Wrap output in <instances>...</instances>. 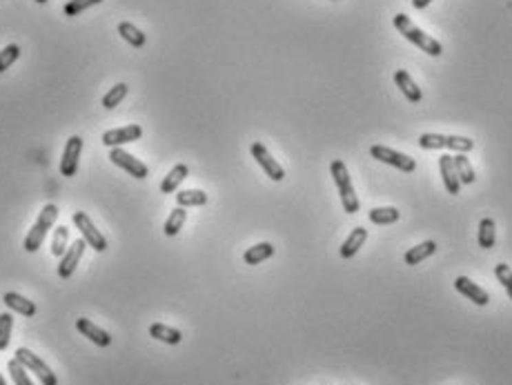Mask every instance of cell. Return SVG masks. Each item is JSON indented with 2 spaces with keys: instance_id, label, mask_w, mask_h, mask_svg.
I'll list each match as a JSON object with an SVG mask.
<instances>
[{
  "instance_id": "6da1fadb",
  "label": "cell",
  "mask_w": 512,
  "mask_h": 385,
  "mask_svg": "<svg viewBox=\"0 0 512 385\" xmlns=\"http://www.w3.org/2000/svg\"><path fill=\"white\" fill-rule=\"evenodd\" d=\"M394 27H396V32H399L403 38H407L412 45H416L419 47L421 52H425L428 56H441V52H443V47H441V43L439 41H434L432 36H428V34H423L419 27H416L412 21H410V16H405V14H396L394 16Z\"/></svg>"
},
{
  "instance_id": "7a4b0ae2",
  "label": "cell",
  "mask_w": 512,
  "mask_h": 385,
  "mask_svg": "<svg viewBox=\"0 0 512 385\" xmlns=\"http://www.w3.org/2000/svg\"><path fill=\"white\" fill-rule=\"evenodd\" d=\"M330 172H332V178H334V183L339 187L341 205H343V210L348 214H356L359 212V196L354 192L352 178H350V172H348L345 163L343 161H332Z\"/></svg>"
},
{
  "instance_id": "3957f363",
  "label": "cell",
  "mask_w": 512,
  "mask_h": 385,
  "mask_svg": "<svg viewBox=\"0 0 512 385\" xmlns=\"http://www.w3.org/2000/svg\"><path fill=\"white\" fill-rule=\"evenodd\" d=\"M56 219H58V208H56L54 203L45 205V208L41 210V214H38L36 223L32 225L30 234L25 236L23 248H25L27 252H36L38 248H41V245H43V241H45V236H47V232H50V230L54 228Z\"/></svg>"
},
{
  "instance_id": "277c9868",
  "label": "cell",
  "mask_w": 512,
  "mask_h": 385,
  "mask_svg": "<svg viewBox=\"0 0 512 385\" xmlns=\"http://www.w3.org/2000/svg\"><path fill=\"white\" fill-rule=\"evenodd\" d=\"M14 359L21 363L25 370L34 372L36 377L43 381V385H58V379H56V374L50 368H47V363L43 359H38L34 352L27 350V347H18Z\"/></svg>"
},
{
  "instance_id": "5b68a950",
  "label": "cell",
  "mask_w": 512,
  "mask_h": 385,
  "mask_svg": "<svg viewBox=\"0 0 512 385\" xmlns=\"http://www.w3.org/2000/svg\"><path fill=\"white\" fill-rule=\"evenodd\" d=\"M72 221H74L76 228L81 230L83 239H85V243H87L89 248H94L96 252H105V250H107V241H105V236L100 234V230H96V225H94V223L89 221V216H87V214H85V212H74Z\"/></svg>"
},
{
  "instance_id": "8992f818",
  "label": "cell",
  "mask_w": 512,
  "mask_h": 385,
  "mask_svg": "<svg viewBox=\"0 0 512 385\" xmlns=\"http://www.w3.org/2000/svg\"><path fill=\"white\" fill-rule=\"evenodd\" d=\"M370 154H372V158H376V161H381L385 165H392V167H396V170L407 172V174L414 172V167H416L414 158L405 156L401 152H394V149L385 147V145H372V147H370Z\"/></svg>"
},
{
  "instance_id": "52a82bcc",
  "label": "cell",
  "mask_w": 512,
  "mask_h": 385,
  "mask_svg": "<svg viewBox=\"0 0 512 385\" xmlns=\"http://www.w3.org/2000/svg\"><path fill=\"white\" fill-rule=\"evenodd\" d=\"M109 161L116 165V167H120V170H125L129 176H134V178H147V174H149L145 163H140L138 158L127 154L125 149H120V147H111Z\"/></svg>"
},
{
  "instance_id": "ba28073f",
  "label": "cell",
  "mask_w": 512,
  "mask_h": 385,
  "mask_svg": "<svg viewBox=\"0 0 512 385\" xmlns=\"http://www.w3.org/2000/svg\"><path fill=\"white\" fill-rule=\"evenodd\" d=\"M81 152H83V138L81 136H72L67 143H65V152H63V158H61V174L63 176H76V172H78V158H81Z\"/></svg>"
},
{
  "instance_id": "9c48e42d",
  "label": "cell",
  "mask_w": 512,
  "mask_h": 385,
  "mask_svg": "<svg viewBox=\"0 0 512 385\" xmlns=\"http://www.w3.org/2000/svg\"><path fill=\"white\" fill-rule=\"evenodd\" d=\"M250 152L254 156V161L263 167V172L268 174L272 181H283V178H286V172H283V167L277 161H274L272 154L268 152V147H265L263 143H252Z\"/></svg>"
},
{
  "instance_id": "30bf717a",
  "label": "cell",
  "mask_w": 512,
  "mask_h": 385,
  "mask_svg": "<svg viewBox=\"0 0 512 385\" xmlns=\"http://www.w3.org/2000/svg\"><path fill=\"white\" fill-rule=\"evenodd\" d=\"M143 136V129L140 125H127V127H118V129H107L103 134V145L107 147H120L125 143H134Z\"/></svg>"
},
{
  "instance_id": "8fae6325",
  "label": "cell",
  "mask_w": 512,
  "mask_h": 385,
  "mask_svg": "<svg viewBox=\"0 0 512 385\" xmlns=\"http://www.w3.org/2000/svg\"><path fill=\"white\" fill-rule=\"evenodd\" d=\"M85 248H87V243H85V239H78V241H74V243H72L70 250L65 252V256L61 258V265H58V276H61V278H70V276L74 274L76 267H78L81 258H83Z\"/></svg>"
},
{
  "instance_id": "7c38bea8",
  "label": "cell",
  "mask_w": 512,
  "mask_h": 385,
  "mask_svg": "<svg viewBox=\"0 0 512 385\" xmlns=\"http://www.w3.org/2000/svg\"><path fill=\"white\" fill-rule=\"evenodd\" d=\"M454 287H457V292H461L463 296H468L475 305H488L490 303V296L486 289H481L477 283H472L468 276H457L454 280Z\"/></svg>"
},
{
  "instance_id": "4fadbf2b",
  "label": "cell",
  "mask_w": 512,
  "mask_h": 385,
  "mask_svg": "<svg viewBox=\"0 0 512 385\" xmlns=\"http://www.w3.org/2000/svg\"><path fill=\"white\" fill-rule=\"evenodd\" d=\"M439 167H441V176H443L445 190H448V194L457 196L461 192V181H459V174H457V167H454L452 156L443 154L439 158Z\"/></svg>"
},
{
  "instance_id": "5bb4252c",
  "label": "cell",
  "mask_w": 512,
  "mask_h": 385,
  "mask_svg": "<svg viewBox=\"0 0 512 385\" xmlns=\"http://www.w3.org/2000/svg\"><path fill=\"white\" fill-rule=\"evenodd\" d=\"M76 330H78L83 336H87V339L92 343H96L98 347L111 345V336L105 330H100L96 323H92L89 318H78V321H76Z\"/></svg>"
},
{
  "instance_id": "9a60e30c",
  "label": "cell",
  "mask_w": 512,
  "mask_h": 385,
  "mask_svg": "<svg viewBox=\"0 0 512 385\" xmlns=\"http://www.w3.org/2000/svg\"><path fill=\"white\" fill-rule=\"evenodd\" d=\"M365 241H367V230L365 228L352 230V234H350V236L343 241V245H341V250H339L341 258H352V256H356V252L363 248Z\"/></svg>"
},
{
  "instance_id": "2e32d148",
  "label": "cell",
  "mask_w": 512,
  "mask_h": 385,
  "mask_svg": "<svg viewBox=\"0 0 512 385\" xmlns=\"http://www.w3.org/2000/svg\"><path fill=\"white\" fill-rule=\"evenodd\" d=\"M394 82H396V87L403 91V96L410 100V102H421L423 94H421L419 87H416V82L410 78V74H407V72H403V69L396 72L394 74Z\"/></svg>"
},
{
  "instance_id": "e0dca14e",
  "label": "cell",
  "mask_w": 512,
  "mask_h": 385,
  "mask_svg": "<svg viewBox=\"0 0 512 385\" xmlns=\"http://www.w3.org/2000/svg\"><path fill=\"white\" fill-rule=\"evenodd\" d=\"M3 303L9 307V309H14V312H18V314H23V316H34L36 314V305L32 303L30 298H25V296H21V294H16V292H7L5 296H3Z\"/></svg>"
},
{
  "instance_id": "ac0fdd59",
  "label": "cell",
  "mask_w": 512,
  "mask_h": 385,
  "mask_svg": "<svg viewBox=\"0 0 512 385\" xmlns=\"http://www.w3.org/2000/svg\"><path fill=\"white\" fill-rule=\"evenodd\" d=\"M187 174H189V167L185 165V163H178L176 167H172V172H169L165 178H163V183H160V192L163 194H172V192H176L178 190V185H181L185 178H187Z\"/></svg>"
},
{
  "instance_id": "d6986e66",
  "label": "cell",
  "mask_w": 512,
  "mask_h": 385,
  "mask_svg": "<svg viewBox=\"0 0 512 385\" xmlns=\"http://www.w3.org/2000/svg\"><path fill=\"white\" fill-rule=\"evenodd\" d=\"M149 336L151 339H156L160 343H167V345H178L183 341V334L174 330V327L163 325V323H154L149 327Z\"/></svg>"
},
{
  "instance_id": "ffe728a7",
  "label": "cell",
  "mask_w": 512,
  "mask_h": 385,
  "mask_svg": "<svg viewBox=\"0 0 512 385\" xmlns=\"http://www.w3.org/2000/svg\"><path fill=\"white\" fill-rule=\"evenodd\" d=\"M434 252H437V243H434V241H423L416 248H410L405 252V263H407V265H419L421 261L432 256Z\"/></svg>"
},
{
  "instance_id": "44dd1931",
  "label": "cell",
  "mask_w": 512,
  "mask_h": 385,
  "mask_svg": "<svg viewBox=\"0 0 512 385\" xmlns=\"http://www.w3.org/2000/svg\"><path fill=\"white\" fill-rule=\"evenodd\" d=\"M118 34H120L122 41H125L127 45H131V47H136V50H140V47L147 43L145 34L140 32L136 25H131V23H120L118 25Z\"/></svg>"
},
{
  "instance_id": "7402d4cb",
  "label": "cell",
  "mask_w": 512,
  "mask_h": 385,
  "mask_svg": "<svg viewBox=\"0 0 512 385\" xmlns=\"http://www.w3.org/2000/svg\"><path fill=\"white\" fill-rule=\"evenodd\" d=\"M270 256H274V245L272 243H259V245L250 248L248 252L243 254V261L248 263V265H259V263L268 261Z\"/></svg>"
},
{
  "instance_id": "603a6c76",
  "label": "cell",
  "mask_w": 512,
  "mask_h": 385,
  "mask_svg": "<svg viewBox=\"0 0 512 385\" xmlns=\"http://www.w3.org/2000/svg\"><path fill=\"white\" fill-rule=\"evenodd\" d=\"M178 208H203L207 203V194L203 190H183L176 194Z\"/></svg>"
},
{
  "instance_id": "cb8c5ba5",
  "label": "cell",
  "mask_w": 512,
  "mask_h": 385,
  "mask_svg": "<svg viewBox=\"0 0 512 385\" xmlns=\"http://www.w3.org/2000/svg\"><path fill=\"white\" fill-rule=\"evenodd\" d=\"M497 243V225L492 219H483L479 223V245L483 250H492Z\"/></svg>"
},
{
  "instance_id": "d4e9b609",
  "label": "cell",
  "mask_w": 512,
  "mask_h": 385,
  "mask_svg": "<svg viewBox=\"0 0 512 385\" xmlns=\"http://www.w3.org/2000/svg\"><path fill=\"white\" fill-rule=\"evenodd\" d=\"M452 161H454V167H457V174H459V181H461V185H472L475 183V167L470 165V161L466 158V154H457V156H452Z\"/></svg>"
},
{
  "instance_id": "484cf974",
  "label": "cell",
  "mask_w": 512,
  "mask_h": 385,
  "mask_svg": "<svg viewBox=\"0 0 512 385\" xmlns=\"http://www.w3.org/2000/svg\"><path fill=\"white\" fill-rule=\"evenodd\" d=\"M399 210L396 208H372L367 214V219L374 225H392L399 221Z\"/></svg>"
},
{
  "instance_id": "4316f807",
  "label": "cell",
  "mask_w": 512,
  "mask_h": 385,
  "mask_svg": "<svg viewBox=\"0 0 512 385\" xmlns=\"http://www.w3.org/2000/svg\"><path fill=\"white\" fill-rule=\"evenodd\" d=\"M185 219H187L185 208H176L172 214L167 216V221L163 225V232L167 234V236H176V234L181 232V228L185 225Z\"/></svg>"
},
{
  "instance_id": "83f0119b",
  "label": "cell",
  "mask_w": 512,
  "mask_h": 385,
  "mask_svg": "<svg viewBox=\"0 0 512 385\" xmlns=\"http://www.w3.org/2000/svg\"><path fill=\"white\" fill-rule=\"evenodd\" d=\"M67 241H70V230L65 228V225L56 228L54 230V236H52V254L63 258L65 252H67V248H65V245H67Z\"/></svg>"
},
{
  "instance_id": "f1b7e54d",
  "label": "cell",
  "mask_w": 512,
  "mask_h": 385,
  "mask_svg": "<svg viewBox=\"0 0 512 385\" xmlns=\"http://www.w3.org/2000/svg\"><path fill=\"white\" fill-rule=\"evenodd\" d=\"M127 96V85L125 82H118V85H114L105 96H103V107L105 109H114L118 105V102H122V98Z\"/></svg>"
},
{
  "instance_id": "f546056e",
  "label": "cell",
  "mask_w": 512,
  "mask_h": 385,
  "mask_svg": "<svg viewBox=\"0 0 512 385\" xmlns=\"http://www.w3.org/2000/svg\"><path fill=\"white\" fill-rule=\"evenodd\" d=\"M12 330H14V316L9 312L0 314V352L7 350L9 339H12Z\"/></svg>"
},
{
  "instance_id": "4dcf8cb0",
  "label": "cell",
  "mask_w": 512,
  "mask_h": 385,
  "mask_svg": "<svg viewBox=\"0 0 512 385\" xmlns=\"http://www.w3.org/2000/svg\"><path fill=\"white\" fill-rule=\"evenodd\" d=\"M7 370H9V374H12L14 385H34L32 379H30V374H27V370L16 359H12L7 363Z\"/></svg>"
},
{
  "instance_id": "1f68e13d",
  "label": "cell",
  "mask_w": 512,
  "mask_h": 385,
  "mask_svg": "<svg viewBox=\"0 0 512 385\" xmlns=\"http://www.w3.org/2000/svg\"><path fill=\"white\" fill-rule=\"evenodd\" d=\"M472 147H475V140H470L466 136H445V149H454V152H459V154H468Z\"/></svg>"
},
{
  "instance_id": "d6a6232c",
  "label": "cell",
  "mask_w": 512,
  "mask_h": 385,
  "mask_svg": "<svg viewBox=\"0 0 512 385\" xmlns=\"http://www.w3.org/2000/svg\"><path fill=\"white\" fill-rule=\"evenodd\" d=\"M100 3H103V0H70V3L63 7V14L65 16H78V14L85 12V9H89L94 5H100Z\"/></svg>"
},
{
  "instance_id": "836d02e7",
  "label": "cell",
  "mask_w": 512,
  "mask_h": 385,
  "mask_svg": "<svg viewBox=\"0 0 512 385\" xmlns=\"http://www.w3.org/2000/svg\"><path fill=\"white\" fill-rule=\"evenodd\" d=\"M18 56H21V47H18V45H7L5 50L0 52V74L12 67Z\"/></svg>"
},
{
  "instance_id": "e575fe53",
  "label": "cell",
  "mask_w": 512,
  "mask_h": 385,
  "mask_svg": "<svg viewBox=\"0 0 512 385\" xmlns=\"http://www.w3.org/2000/svg\"><path fill=\"white\" fill-rule=\"evenodd\" d=\"M495 274H497L499 283L504 285V289H506L510 300H512V270H510V265H506V263H497V265H495Z\"/></svg>"
},
{
  "instance_id": "d590c367",
  "label": "cell",
  "mask_w": 512,
  "mask_h": 385,
  "mask_svg": "<svg viewBox=\"0 0 512 385\" xmlns=\"http://www.w3.org/2000/svg\"><path fill=\"white\" fill-rule=\"evenodd\" d=\"M419 145L423 149H445V136L443 134H421Z\"/></svg>"
},
{
  "instance_id": "8d00e7d4",
  "label": "cell",
  "mask_w": 512,
  "mask_h": 385,
  "mask_svg": "<svg viewBox=\"0 0 512 385\" xmlns=\"http://www.w3.org/2000/svg\"><path fill=\"white\" fill-rule=\"evenodd\" d=\"M430 3H432V0H412V7L414 9H425Z\"/></svg>"
},
{
  "instance_id": "74e56055",
  "label": "cell",
  "mask_w": 512,
  "mask_h": 385,
  "mask_svg": "<svg viewBox=\"0 0 512 385\" xmlns=\"http://www.w3.org/2000/svg\"><path fill=\"white\" fill-rule=\"evenodd\" d=\"M0 385H7V381H5V377L0 374Z\"/></svg>"
},
{
  "instance_id": "f35d334b",
  "label": "cell",
  "mask_w": 512,
  "mask_h": 385,
  "mask_svg": "<svg viewBox=\"0 0 512 385\" xmlns=\"http://www.w3.org/2000/svg\"><path fill=\"white\" fill-rule=\"evenodd\" d=\"M36 3H38V5H45V3H47V0H36Z\"/></svg>"
}]
</instances>
